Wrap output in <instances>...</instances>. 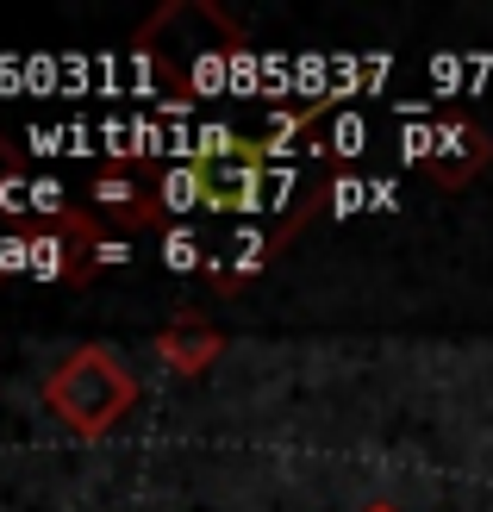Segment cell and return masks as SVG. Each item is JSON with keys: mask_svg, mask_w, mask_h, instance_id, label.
<instances>
[{"mask_svg": "<svg viewBox=\"0 0 493 512\" xmlns=\"http://www.w3.org/2000/svg\"><path fill=\"white\" fill-rule=\"evenodd\" d=\"M163 263L169 269H206V238L200 232H163Z\"/></svg>", "mask_w": 493, "mask_h": 512, "instance_id": "52a82bcc", "label": "cell"}, {"mask_svg": "<svg viewBox=\"0 0 493 512\" xmlns=\"http://www.w3.org/2000/svg\"><path fill=\"white\" fill-rule=\"evenodd\" d=\"M406 157L425 163V175L437 188H462V182H475V169L493 157V138L481 132L475 119H444L437 132H412Z\"/></svg>", "mask_w": 493, "mask_h": 512, "instance_id": "7a4b0ae2", "label": "cell"}, {"mask_svg": "<svg viewBox=\"0 0 493 512\" xmlns=\"http://www.w3.org/2000/svg\"><path fill=\"white\" fill-rule=\"evenodd\" d=\"M219 350H225V331L206 325V313H194V306H181V313L157 331V356L175 375H206L219 363Z\"/></svg>", "mask_w": 493, "mask_h": 512, "instance_id": "277c9868", "label": "cell"}, {"mask_svg": "<svg viewBox=\"0 0 493 512\" xmlns=\"http://www.w3.org/2000/svg\"><path fill=\"white\" fill-rule=\"evenodd\" d=\"M369 512H400V506H387V500H381V506H369Z\"/></svg>", "mask_w": 493, "mask_h": 512, "instance_id": "9c48e42d", "label": "cell"}, {"mask_svg": "<svg viewBox=\"0 0 493 512\" xmlns=\"http://www.w3.org/2000/svg\"><path fill=\"white\" fill-rule=\"evenodd\" d=\"M94 207L107 213L125 232H144V225H169L163 200H157V175L144 182V163H107L94 175Z\"/></svg>", "mask_w": 493, "mask_h": 512, "instance_id": "3957f363", "label": "cell"}, {"mask_svg": "<svg viewBox=\"0 0 493 512\" xmlns=\"http://www.w3.org/2000/svg\"><path fill=\"white\" fill-rule=\"evenodd\" d=\"M362 138H369V125H362V119H337V138H331L325 150H331V157H356Z\"/></svg>", "mask_w": 493, "mask_h": 512, "instance_id": "ba28073f", "label": "cell"}, {"mask_svg": "<svg viewBox=\"0 0 493 512\" xmlns=\"http://www.w3.org/2000/svg\"><path fill=\"white\" fill-rule=\"evenodd\" d=\"M44 406L75 438H107V431L138 406V375L119 363L107 344H82L44 375Z\"/></svg>", "mask_w": 493, "mask_h": 512, "instance_id": "6da1fadb", "label": "cell"}, {"mask_svg": "<svg viewBox=\"0 0 493 512\" xmlns=\"http://www.w3.org/2000/svg\"><path fill=\"white\" fill-rule=\"evenodd\" d=\"M331 113V94H319V100H306V107H281V113H269V125H263V138H256V157H294V144L306 138V125L313 119H325Z\"/></svg>", "mask_w": 493, "mask_h": 512, "instance_id": "5b68a950", "label": "cell"}, {"mask_svg": "<svg viewBox=\"0 0 493 512\" xmlns=\"http://www.w3.org/2000/svg\"><path fill=\"white\" fill-rule=\"evenodd\" d=\"M157 200H163V213H200L206 207V169L200 163H169L157 169Z\"/></svg>", "mask_w": 493, "mask_h": 512, "instance_id": "8992f818", "label": "cell"}]
</instances>
